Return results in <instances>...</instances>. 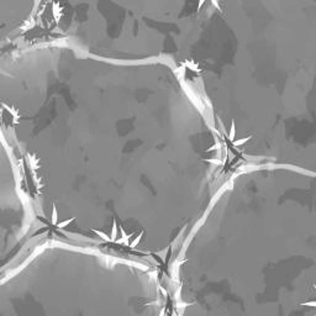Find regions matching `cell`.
Wrapping results in <instances>:
<instances>
[{"instance_id":"cell-5","label":"cell","mask_w":316,"mask_h":316,"mask_svg":"<svg viewBox=\"0 0 316 316\" xmlns=\"http://www.w3.org/2000/svg\"><path fill=\"white\" fill-rule=\"evenodd\" d=\"M207 162H211V163H215V164H220L221 163V161L219 159H206Z\"/></svg>"},{"instance_id":"cell-4","label":"cell","mask_w":316,"mask_h":316,"mask_svg":"<svg viewBox=\"0 0 316 316\" xmlns=\"http://www.w3.org/2000/svg\"><path fill=\"white\" fill-rule=\"evenodd\" d=\"M304 306H316V301H306V303H301Z\"/></svg>"},{"instance_id":"cell-3","label":"cell","mask_w":316,"mask_h":316,"mask_svg":"<svg viewBox=\"0 0 316 316\" xmlns=\"http://www.w3.org/2000/svg\"><path fill=\"white\" fill-rule=\"evenodd\" d=\"M46 0H0V54L30 29Z\"/></svg>"},{"instance_id":"cell-6","label":"cell","mask_w":316,"mask_h":316,"mask_svg":"<svg viewBox=\"0 0 316 316\" xmlns=\"http://www.w3.org/2000/svg\"><path fill=\"white\" fill-rule=\"evenodd\" d=\"M314 288H315V290H316V285H314Z\"/></svg>"},{"instance_id":"cell-2","label":"cell","mask_w":316,"mask_h":316,"mask_svg":"<svg viewBox=\"0 0 316 316\" xmlns=\"http://www.w3.org/2000/svg\"><path fill=\"white\" fill-rule=\"evenodd\" d=\"M210 0H46L53 40L119 61L174 63Z\"/></svg>"},{"instance_id":"cell-1","label":"cell","mask_w":316,"mask_h":316,"mask_svg":"<svg viewBox=\"0 0 316 316\" xmlns=\"http://www.w3.org/2000/svg\"><path fill=\"white\" fill-rule=\"evenodd\" d=\"M173 64L222 133L316 125V0H210Z\"/></svg>"}]
</instances>
